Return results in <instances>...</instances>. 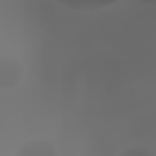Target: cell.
Segmentation results:
<instances>
[{
  "label": "cell",
  "instance_id": "5",
  "mask_svg": "<svg viewBox=\"0 0 156 156\" xmlns=\"http://www.w3.org/2000/svg\"><path fill=\"white\" fill-rule=\"evenodd\" d=\"M141 2H146V5H151V2H154V0H141Z\"/></svg>",
  "mask_w": 156,
  "mask_h": 156
},
{
  "label": "cell",
  "instance_id": "1",
  "mask_svg": "<svg viewBox=\"0 0 156 156\" xmlns=\"http://www.w3.org/2000/svg\"><path fill=\"white\" fill-rule=\"evenodd\" d=\"M24 80V66L20 58L2 54L0 56V90H15Z\"/></svg>",
  "mask_w": 156,
  "mask_h": 156
},
{
  "label": "cell",
  "instance_id": "2",
  "mask_svg": "<svg viewBox=\"0 0 156 156\" xmlns=\"http://www.w3.org/2000/svg\"><path fill=\"white\" fill-rule=\"evenodd\" d=\"M54 2L66 10H76V12H98V10H107L117 5L119 0H54Z\"/></svg>",
  "mask_w": 156,
  "mask_h": 156
},
{
  "label": "cell",
  "instance_id": "3",
  "mask_svg": "<svg viewBox=\"0 0 156 156\" xmlns=\"http://www.w3.org/2000/svg\"><path fill=\"white\" fill-rule=\"evenodd\" d=\"M17 154H22V156H54L56 154V149L49 144V141H27V144H22L20 149H17Z\"/></svg>",
  "mask_w": 156,
  "mask_h": 156
},
{
  "label": "cell",
  "instance_id": "4",
  "mask_svg": "<svg viewBox=\"0 0 156 156\" xmlns=\"http://www.w3.org/2000/svg\"><path fill=\"white\" fill-rule=\"evenodd\" d=\"M124 154H144V156H154L149 149H127V151H122V156H124Z\"/></svg>",
  "mask_w": 156,
  "mask_h": 156
}]
</instances>
